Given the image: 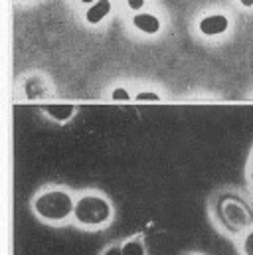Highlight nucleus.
I'll use <instances>...</instances> for the list:
<instances>
[{"label": "nucleus", "mask_w": 253, "mask_h": 255, "mask_svg": "<svg viewBox=\"0 0 253 255\" xmlns=\"http://www.w3.org/2000/svg\"><path fill=\"white\" fill-rule=\"evenodd\" d=\"M42 109H44V113H48L52 119H56L60 123L69 121L75 113V107L71 103H50V105H44Z\"/></svg>", "instance_id": "obj_5"}, {"label": "nucleus", "mask_w": 253, "mask_h": 255, "mask_svg": "<svg viewBox=\"0 0 253 255\" xmlns=\"http://www.w3.org/2000/svg\"><path fill=\"white\" fill-rule=\"evenodd\" d=\"M81 2H85V4H95V0H81Z\"/></svg>", "instance_id": "obj_16"}, {"label": "nucleus", "mask_w": 253, "mask_h": 255, "mask_svg": "<svg viewBox=\"0 0 253 255\" xmlns=\"http://www.w3.org/2000/svg\"><path fill=\"white\" fill-rule=\"evenodd\" d=\"M121 255H148L142 236H132L121 242Z\"/></svg>", "instance_id": "obj_7"}, {"label": "nucleus", "mask_w": 253, "mask_h": 255, "mask_svg": "<svg viewBox=\"0 0 253 255\" xmlns=\"http://www.w3.org/2000/svg\"><path fill=\"white\" fill-rule=\"evenodd\" d=\"M248 180H250V184H252L253 188V156H252V164H250V172H248Z\"/></svg>", "instance_id": "obj_14"}, {"label": "nucleus", "mask_w": 253, "mask_h": 255, "mask_svg": "<svg viewBox=\"0 0 253 255\" xmlns=\"http://www.w3.org/2000/svg\"><path fill=\"white\" fill-rule=\"evenodd\" d=\"M134 99L136 101H160V95L154 93V91H140Z\"/></svg>", "instance_id": "obj_11"}, {"label": "nucleus", "mask_w": 253, "mask_h": 255, "mask_svg": "<svg viewBox=\"0 0 253 255\" xmlns=\"http://www.w3.org/2000/svg\"><path fill=\"white\" fill-rule=\"evenodd\" d=\"M111 10V2L109 0H97L95 4L89 6V10L85 12V20L89 24H99Z\"/></svg>", "instance_id": "obj_8"}, {"label": "nucleus", "mask_w": 253, "mask_h": 255, "mask_svg": "<svg viewBox=\"0 0 253 255\" xmlns=\"http://www.w3.org/2000/svg\"><path fill=\"white\" fill-rule=\"evenodd\" d=\"M126 4H128V8H132V10H140L142 4H144V0H126Z\"/></svg>", "instance_id": "obj_13"}, {"label": "nucleus", "mask_w": 253, "mask_h": 255, "mask_svg": "<svg viewBox=\"0 0 253 255\" xmlns=\"http://www.w3.org/2000/svg\"><path fill=\"white\" fill-rule=\"evenodd\" d=\"M210 216L216 230L234 242L253 228V206L236 194H220L212 204Z\"/></svg>", "instance_id": "obj_1"}, {"label": "nucleus", "mask_w": 253, "mask_h": 255, "mask_svg": "<svg viewBox=\"0 0 253 255\" xmlns=\"http://www.w3.org/2000/svg\"><path fill=\"white\" fill-rule=\"evenodd\" d=\"M111 97H113L115 101H128V99H130V95H128V91H126L125 87H117V89H113Z\"/></svg>", "instance_id": "obj_12"}, {"label": "nucleus", "mask_w": 253, "mask_h": 255, "mask_svg": "<svg viewBox=\"0 0 253 255\" xmlns=\"http://www.w3.org/2000/svg\"><path fill=\"white\" fill-rule=\"evenodd\" d=\"M244 6H253V0H240Z\"/></svg>", "instance_id": "obj_15"}, {"label": "nucleus", "mask_w": 253, "mask_h": 255, "mask_svg": "<svg viewBox=\"0 0 253 255\" xmlns=\"http://www.w3.org/2000/svg\"><path fill=\"white\" fill-rule=\"evenodd\" d=\"M75 200L77 198L67 188H46L32 198L30 208L40 222L54 228H62L73 222Z\"/></svg>", "instance_id": "obj_2"}, {"label": "nucleus", "mask_w": 253, "mask_h": 255, "mask_svg": "<svg viewBox=\"0 0 253 255\" xmlns=\"http://www.w3.org/2000/svg\"><path fill=\"white\" fill-rule=\"evenodd\" d=\"M132 24H134V28H138L144 34H156L160 30V20L154 14H146V12L144 14H136L132 18Z\"/></svg>", "instance_id": "obj_6"}, {"label": "nucleus", "mask_w": 253, "mask_h": 255, "mask_svg": "<svg viewBox=\"0 0 253 255\" xmlns=\"http://www.w3.org/2000/svg\"><path fill=\"white\" fill-rule=\"evenodd\" d=\"M113 220H115V206L105 194L83 192L77 196L73 210V224L77 228L99 232L109 228Z\"/></svg>", "instance_id": "obj_3"}, {"label": "nucleus", "mask_w": 253, "mask_h": 255, "mask_svg": "<svg viewBox=\"0 0 253 255\" xmlns=\"http://www.w3.org/2000/svg\"><path fill=\"white\" fill-rule=\"evenodd\" d=\"M99 255H121V242H115V244H107Z\"/></svg>", "instance_id": "obj_10"}, {"label": "nucleus", "mask_w": 253, "mask_h": 255, "mask_svg": "<svg viewBox=\"0 0 253 255\" xmlns=\"http://www.w3.org/2000/svg\"><path fill=\"white\" fill-rule=\"evenodd\" d=\"M188 255H204V254H188Z\"/></svg>", "instance_id": "obj_17"}, {"label": "nucleus", "mask_w": 253, "mask_h": 255, "mask_svg": "<svg viewBox=\"0 0 253 255\" xmlns=\"http://www.w3.org/2000/svg\"><path fill=\"white\" fill-rule=\"evenodd\" d=\"M230 26V20L224 16V14H212V16H206L200 20L198 28L204 36H218V34H224Z\"/></svg>", "instance_id": "obj_4"}, {"label": "nucleus", "mask_w": 253, "mask_h": 255, "mask_svg": "<svg viewBox=\"0 0 253 255\" xmlns=\"http://www.w3.org/2000/svg\"><path fill=\"white\" fill-rule=\"evenodd\" d=\"M236 246L240 255H253V228L236 242Z\"/></svg>", "instance_id": "obj_9"}]
</instances>
